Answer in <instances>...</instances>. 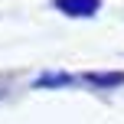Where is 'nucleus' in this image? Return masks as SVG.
I'll list each match as a JSON object with an SVG mask.
<instances>
[{"label": "nucleus", "instance_id": "4", "mask_svg": "<svg viewBox=\"0 0 124 124\" xmlns=\"http://www.w3.org/2000/svg\"><path fill=\"white\" fill-rule=\"evenodd\" d=\"M7 92H10V88H7V82H0V98H3Z\"/></svg>", "mask_w": 124, "mask_h": 124}, {"label": "nucleus", "instance_id": "2", "mask_svg": "<svg viewBox=\"0 0 124 124\" xmlns=\"http://www.w3.org/2000/svg\"><path fill=\"white\" fill-rule=\"evenodd\" d=\"M82 82H88L95 88H118L124 85V72H85Z\"/></svg>", "mask_w": 124, "mask_h": 124}, {"label": "nucleus", "instance_id": "3", "mask_svg": "<svg viewBox=\"0 0 124 124\" xmlns=\"http://www.w3.org/2000/svg\"><path fill=\"white\" fill-rule=\"evenodd\" d=\"M75 82H78L75 75H65V72H46L43 78L36 82V85L43 88V85H75Z\"/></svg>", "mask_w": 124, "mask_h": 124}, {"label": "nucleus", "instance_id": "1", "mask_svg": "<svg viewBox=\"0 0 124 124\" xmlns=\"http://www.w3.org/2000/svg\"><path fill=\"white\" fill-rule=\"evenodd\" d=\"M52 7L62 10L65 16H95L101 10V0H52Z\"/></svg>", "mask_w": 124, "mask_h": 124}]
</instances>
